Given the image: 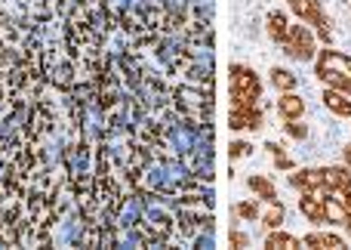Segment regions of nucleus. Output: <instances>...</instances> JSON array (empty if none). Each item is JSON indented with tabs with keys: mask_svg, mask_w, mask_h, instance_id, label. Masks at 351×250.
Masks as SVG:
<instances>
[{
	"mask_svg": "<svg viewBox=\"0 0 351 250\" xmlns=\"http://www.w3.org/2000/svg\"><path fill=\"white\" fill-rule=\"evenodd\" d=\"M317 74H321V80H327L333 90L351 96V59L348 56L336 53V49H324L321 62H317Z\"/></svg>",
	"mask_w": 351,
	"mask_h": 250,
	"instance_id": "obj_1",
	"label": "nucleus"
},
{
	"mask_svg": "<svg viewBox=\"0 0 351 250\" xmlns=\"http://www.w3.org/2000/svg\"><path fill=\"white\" fill-rule=\"evenodd\" d=\"M231 93L237 99V111H253V102L259 99V80L250 68L234 65L231 68Z\"/></svg>",
	"mask_w": 351,
	"mask_h": 250,
	"instance_id": "obj_2",
	"label": "nucleus"
},
{
	"mask_svg": "<svg viewBox=\"0 0 351 250\" xmlns=\"http://www.w3.org/2000/svg\"><path fill=\"white\" fill-rule=\"evenodd\" d=\"M287 47H290V53L296 56V59H308L311 53H315V41H311L308 28L305 25H293V31H287Z\"/></svg>",
	"mask_w": 351,
	"mask_h": 250,
	"instance_id": "obj_3",
	"label": "nucleus"
},
{
	"mask_svg": "<svg viewBox=\"0 0 351 250\" xmlns=\"http://www.w3.org/2000/svg\"><path fill=\"white\" fill-rule=\"evenodd\" d=\"M324 102H327V109H330V111H336V115L351 117V99H346V93H339V90H327V93H324Z\"/></svg>",
	"mask_w": 351,
	"mask_h": 250,
	"instance_id": "obj_4",
	"label": "nucleus"
},
{
	"mask_svg": "<svg viewBox=\"0 0 351 250\" xmlns=\"http://www.w3.org/2000/svg\"><path fill=\"white\" fill-rule=\"evenodd\" d=\"M305 111V102L299 96H284L280 99V115L284 117H299Z\"/></svg>",
	"mask_w": 351,
	"mask_h": 250,
	"instance_id": "obj_5",
	"label": "nucleus"
},
{
	"mask_svg": "<svg viewBox=\"0 0 351 250\" xmlns=\"http://www.w3.org/2000/svg\"><path fill=\"white\" fill-rule=\"evenodd\" d=\"M271 80H274V87H278V90H293V87H296V78H293L290 71H284V68H274Z\"/></svg>",
	"mask_w": 351,
	"mask_h": 250,
	"instance_id": "obj_6",
	"label": "nucleus"
},
{
	"mask_svg": "<svg viewBox=\"0 0 351 250\" xmlns=\"http://www.w3.org/2000/svg\"><path fill=\"white\" fill-rule=\"evenodd\" d=\"M305 245H311V247H342V238H336V235H308Z\"/></svg>",
	"mask_w": 351,
	"mask_h": 250,
	"instance_id": "obj_7",
	"label": "nucleus"
},
{
	"mask_svg": "<svg viewBox=\"0 0 351 250\" xmlns=\"http://www.w3.org/2000/svg\"><path fill=\"white\" fill-rule=\"evenodd\" d=\"M271 37L274 41H284L287 37V19L280 12H271Z\"/></svg>",
	"mask_w": 351,
	"mask_h": 250,
	"instance_id": "obj_8",
	"label": "nucleus"
},
{
	"mask_svg": "<svg viewBox=\"0 0 351 250\" xmlns=\"http://www.w3.org/2000/svg\"><path fill=\"white\" fill-rule=\"evenodd\" d=\"M265 245H268V247H296L299 241L293 238V235H271V238H268Z\"/></svg>",
	"mask_w": 351,
	"mask_h": 250,
	"instance_id": "obj_9",
	"label": "nucleus"
},
{
	"mask_svg": "<svg viewBox=\"0 0 351 250\" xmlns=\"http://www.w3.org/2000/svg\"><path fill=\"white\" fill-rule=\"evenodd\" d=\"M250 185H253V189H256V192H262V195H265V198H274V189H271V185H268V183H265V179L253 177V179H250Z\"/></svg>",
	"mask_w": 351,
	"mask_h": 250,
	"instance_id": "obj_10",
	"label": "nucleus"
},
{
	"mask_svg": "<svg viewBox=\"0 0 351 250\" xmlns=\"http://www.w3.org/2000/svg\"><path fill=\"white\" fill-rule=\"evenodd\" d=\"M265 220H268V226H278V223H280V220H284V210H280V207H278V204H274V207H271V214H268V216H265Z\"/></svg>",
	"mask_w": 351,
	"mask_h": 250,
	"instance_id": "obj_11",
	"label": "nucleus"
},
{
	"mask_svg": "<svg viewBox=\"0 0 351 250\" xmlns=\"http://www.w3.org/2000/svg\"><path fill=\"white\" fill-rule=\"evenodd\" d=\"M241 155H250L247 142H237V146H231V158H241Z\"/></svg>",
	"mask_w": 351,
	"mask_h": 250,
	"instance_id": "obj_12",
	"label": "nucleus"
},
{
	"mask_svg": "<svg viewBox=\"0 0 351 250\" xmlns=\"http://www.w3.org/2000/svg\"><path fill=\"white\" fill-rule=\"evenodd\" d=\"M346 164H351V146H346Z\"/></svg>",
	"mask_w": 351,
	"mask_h": 250,
	"instance_id": "obj_13",
	"label": "nucleus"
}]
</instances>
